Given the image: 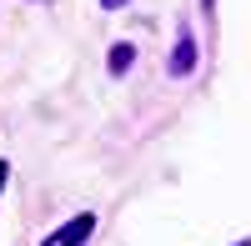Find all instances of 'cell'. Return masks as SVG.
<instances>
[{
    "mask_svg": "<svg viewBox=\"0 0 251 246\" xmlns=\"http://www.w3.org/2000/svg\"><path fill=\"white\" fill-rule=\"evenodd\" d=\"M96 231V216L91 211H80V216H71L66 221V226H60L50 241H40V246H86V236Z\"/></svg>",
    "mask_w": 251,
    "mask_h": 246,
    "instance_id": "obj_1",
    "label": "cell"
},
{
    "mask_svg": "<svg viewBox=\"0 0 251 246\" xmlns=\"http://www.w3.org/2000/svg\"><path fill=\"white\" fill-rule=\"evenodd\" d=\"M196 71V40L181 30V40H176V50H171V75H191Z\"/></svg>",
    "mask_w": 251,
    "mask_h": 246,
    "instance_id": "obj_2",
    "label": "cell"
},
{
    "mask_svg": "<svg viewBox=\"0 0 251 246\" xmlns=\"http://www.w3.org/2000/svg\"><path fill=\"white\" fill-rule=\"evenodd\" d=\"M131 60H136V46H116V50H111V75H126V71H131Z\"/></svg>",
    "mask_w": 251,
    "mask_h": 246,
    "instance_id": "obj_3",
    "label": "cell"
},
{
    "mask_svg": "<svg viewBox=\"0 0 251 246\" xmlns=\"http://www.w3.org/2000/svg\"><path fill=\"white\" fill-rule=\"evenodd\" d=\"M5 181H10V166H5V161H0V186H5Z\"/></svg>",
    "mask_w": 251,
    "mask_h": 246,
    "instance_id": "obj_4",
    "label": "cell"
},
{
    "mask_svg": "<svg viewBox=\"0 0 251 246\" xmlns=\"http://www.w3.org/2000/svg\"><path fill=\"white\" fill-rule=\"evenodd\" d=\"M100 5H106V10H121V5H126V0H100Z\"/></svg>",
    "mask_w": 251,
    "mask_h": 246,
    "instance_id": "obj_5",
    "label": "cell"
},
{
    "mask_svg": "<svg viewBox=\"0 0 251 246\" xmlns=\"http://www.w3.org/2000/svg\"><path fill=\"white\" fill-rule=\"evenodd\" d=\"M236 246H251V236H246V241H236Z\"/></svg>",
    "mask_w": 251,
    "mask_h": 246,
    "instance_id": "obj_6",
    "label": "cell"
}]
</instances>
